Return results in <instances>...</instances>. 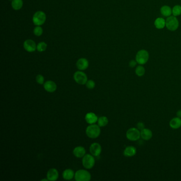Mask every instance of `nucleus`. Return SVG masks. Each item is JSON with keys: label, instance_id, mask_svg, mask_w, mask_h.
<instances>
[{"label": "nucleus", "instance_id": "nucleus-1", "mask_svg": "<svg viewBox=\"0 0 181 181\" xmlns=\"http://www.w3.org/2000/svg\"><path fill=\"white\" fill-rule=\"evenodd\" d=\"M100 128L98 125L90 124L87 127L86 133L87 136L92 139H95L99 136L100 134Z\"/></svg>", "mask_w": 181, "mask_h": 181}, {"label": "nucleus", "instance_id": "nucleus-2", "mask_svg": "<svg viewBox=\"0 0 181 181\" xmlns=\"http://www.w3.org/2000/svg\"><path fill=\"white\" fill-rule=\"evenodd\" d=\"M75 178L77 181H89L92 176L89 171L84 169H80L75 173Z\"/></svg>", "mask_w": 181, "mask_h": 181}, {"label": "nucleus", "instance_id": "nucleus-3", "mask_svg": "<svg viewBox=\"0 0 181 181\" xmlns=\"http://www.w3.org/2000/svg\"><path fill=\"white\" fill-rule=\"evenodd\" d=\"M126 136L127 139L130 141H137L141 137L140 131L136 128H131L127 131Z\"/></svg>", "mask_w": 181, "mask_h": 181}, {"label": "nucleus", "instance_id": "nucleus-4", "mask_svg": "<svg viewBox=\"0 0 181 181\" xmlns=\"http://www.w3.org/2000/svg\"><path fill=\"white\" fill-rule=\"evenodd\" d=\"M149 53L144 50H142L139 51L137 53L136 57V60L137 63L140 65H143L146 64L149 60Z\"/></svg>", "mask_w": 181, "mask_h": 181}, {"label": "nucleus", "instance_id": "nucleus-5", "mask_svg": "<svg viewBox=\"0 0 181 181\" xmlns=\"http://www.w3.org/2000/svg\"><path fill=\"white\" fill-rule=\"evenodd\" d=\"M46 19V15L45 13L41 11L35 13L32 18L33 23L36 26H40L45 23Z\"/></svg>", "mask_w": 181, "mask_h": 181}, {"label": "nucleus", "instance_id": "nucleus-6", "mask_svg": "<svg viewBox=\"0 0 181 181\" xmlns=\"http://www.w3.org/2000/svg\"><path fill=\"white\" fill-rule=\"evenodd\" d=\"M179 23L175 16H169L166 20V26L169 30L175 31L179 27Z\"/></svg>", "mask_w": 181, "mask_h": 181}, {"label": "nucleus", "instance_id": "nucleus-7", "mask_svg": "<svg viewBox=\"0 0 181 181\" xmlns=\"http://www.w3.org/2000/svg\"><path fill=\"white\" fill-rule=\"evenodd\" d=\"M82 162V165L84 168L89 169H92L94 166L95 160L94 156L89 154H86L83 157Z\"/></svg>", "mask_w": 181, "mask_h": 181}, {"label": "nucleus", "instance_id": "nucleus-8", "mask_svg": "<svg viewBox=\"0 0 181 181\" xmlns=\"http://www.w3.org/2000/svg\"><path fill=\"white\" fill-rule=\"evenodd\" d=\"M73 78L77 84L81 85L86 84L88 81V78L86 74L80 71L75 72L73 75Z\"/></svg>", "mask_w": 181, "mask_h": 181}, {"label": "nucleus", "instance_id": "nucleus-9", "mask_svg": "<svg viewBox=\"0 0 181 181\" xmlns=\"http://www.w3.org/2000/svg\"><path fill=\"white\" fill-rule=\"evenodd\" d=\"M89 150L92 156L95 157L99 156L102 152V147L98 143L95 142L90 146Z\"/></svg>", "mask_w": 181, "mask_h": 181}, {"label": "nucleus", "instance_id": "nucleus-10", "mask_svg": "<svg viewBox=\"0 0 181 181\" xmlns=\"http://www.w3.org/2000/svg\"><path fill=\"white\" fill-rule=\"evenodd\" d=\"M23 47L28 52H33L37 49L36 43L32 40H26L23 44Z\"/></svg>", "mask_w": 181, "mask_h": 181}, {"label": "nucleus", "instance_id": "nucleus-11", "mask_svg": "<svg viewBox=\"0 0 181 181\" xmlns=\"http://www.w3.org/2000/svg\"><path fill=\"white\" fill-rule=\"evenodd\" d=\"M44 88L46 92H54L57 89V85L55 82L48 80L44 84Z\"/></svg>", "mask_w": 181, "mask_h": 181}, {"label": "nucleus", "instance_id": "nucleus-12", "mask_svg": "<svg viewBox=\"0 0 181 181\" xmlns=\"http://www.w3.org/2000/svg\"><path fill=\"white\" fill-rule=\"evenodd\" d=\"M77 67L78 69L81 71L87 69L89 67V62L85 58H81L76 63Z\"/></svg>", "mask_w": 181, "mask_h": 181}, {"label": "nucleus", "instance_id": "nucleus-13", "mask_svg": "<svg viewBox=\"0 0 181 181\" xmlns=\"http://www.w3.org/2000/svg\"><path fill=\"white\" fill-rule=\"evenodd\" d=\"M47 178L48 181H56L59 178V172L55 169H51L47 171Z\"/></svg>", "mask_w": 181, "mask_h": 181}, {"label": "nucleus", "instance_id": "nucleus-14", "mask_svg": "<svg viewBox=\"0 0 181 181\" xmlns=\"http://www.w3.org/2000/svg\"><path fill=\"white\" fill-rule=\"evenodd\" d=\"M98 117L94 113L89 112L85 116V119L88 124H93L97 122L98 121Z\"/></svg>", "mask_w": 181, "mask_h": 181}, {"label": "nucleus", "instance_id": "nucleus-15", "mask_svg": "<svg viewBox=\"0 0 181 181\" xmlns=\"http://www.w3.org/2000/svg\"><path fill=\"white\" fill-rule=\"evenodd\" d=\"M140 136L143 140L148 141L151 139L152 136V132L150 129L144 128L140 131Z\"/></svg>", "mask_w": 181, "mask_h": 181}, {"label": "nucleus", "instance_id": "nucleus-16", "mask_svg": "<svg viewBox=\"0 0 181 181\" xmlns=\"http://www.w3.org/2000/svg\"><path fill=\"white\" fill-rule=\"evenodd\" d=\"M123 154L125 156L128 157L134 156L136 154V149L134 146H129L125 148Z\"/></svg>", "mask_w": 181, "mask_h": 181}, {"label": "nucleus", "instance_id": "nucleus-17", "mask_svg": "<svg viewBox=\"0 0 181 181\" xmlns=\"http://www.w3.org/2000/svg\"><path fill=\"white\" fill-rule=\"evenodd\" d=\"M86 149H84V147L82 146H78L75 147L73 153L74 154L75 157L77 158H82L86 155Z\"/></svg>", "mask_w": 181, "mask_h": 181}, {"label": "nucleus", "instance_id": "nucleus-18", "mask_svg": "<svg viewBox=\"0 0 181 181\" xmlns=\"http://www.w3.org/2000/svg\"><path fill=\"white\" fill-rule=\"evenodd\" d=\"M169 126L172 129H179L181 127V118L178 117H174L169 122Z\"/></svg>", "mask_w": 181, "mask_h": 181}, {"label": "nucleus", "instance_id": "nucleus-19", "mask_svg": "<svg viewBox=\"0 0 181 181\" xmlns=\"http://www.w3.org/2000/svg\"><path fill=\"white\" fill-rule=\"evenodd\" d=\"M75 173L71 169H66L63 172V178L65 180H71L75 177Z\"/></svg>", "mask_w": 181, "mask_h": 181}, {"label": "nucleus", "instance_id": "nucleus-20", "mask_svg": "<svg viewBox=\"0 0 181 181\" xmlns=\"http://www.w3.org/2000/svg\"><path fill=\"white\" fill-rule=\"evenodd\" d=\"M160 12L162 15H164L165 17H169V16H171L172 13V10L169 6L165 5L162 7L160 9Z\"/></svg>", "mask_w": 181, "mask_h": 181}, {"label": "nucleus", "instance_id": "nucleus-21", "mask_svg": "<svg viewBox=\"0 0 181 181\" xmlns=\"http://www.w3.org/2000/svg\"><path fill=\"white\" fill-rule=\"evenodd\" d=\"M155 26L157 29H163L166 26V21L163 18H158L155 21Z\"/></svg>", "mask_w": 181, "mask_h": 181}, {"label": "nucleus", "instance_id": "nucleus-22", "mask_svg": "<svg viewBox=\"0 0 181 181\" xmlns=\"http://www.w3.org/2000/svg\"><path fill=\"white\" fill-rule=\"evenodd\" d=\"M11 5L14 10H20L23 7V0H12V3H11Z\"/></svg>", "mask_w": 181, "mask_h": 181}, {"label": "nucleus", "instance_id": "nucleus-23", "mask_svg": "<svg viewBox=\"0 0 181 181\" xmlns=\"http://www.w3.org/2000/svg\"><path fill=\"white\" fill-rule=\"evenodd\" d=\"M98 125L100 127H104L106 126L108 123V119L106 117L103 116V117H99L97 121Z\"/></svg>", "mask_w": 181, "mask_h": 181}, {"label": "nucleus", "instance_id": "nucleus-24", "mask_svg": "<svg viewBox=\"0 0 181 181\" xmlns=\"http://www.w3.org/2000/svg\"><path fill=\"white\" fill-rule=\"evenodd\" d=\"M135 72L138 77H142L145 74L146 70L144 67H142V65H139L136 67Z\"/></svg>", "mask_w": 181, "mask_h": 181}, {"label": "nucleus", "instance_id": "nucleus-25", "mask_svg": "<svg viewBox=\"0 0 181 181\" xmlns=\"http://www.w3.org/2000/svg\"><path fill=\"white\" fill-rule=\"evenodd\" d=\"M172 13L174 16H179L181 15V6L176 5L172 9Z\"/></svg>", "mask_w": 181, "mask_h": 181}, {"label": "nucleus", "instance_id": "nucleus-26", "mask_svg": "<svg viewBox=\"0 0 181 181\" xmlns=\"http://www.w3.org/2000/svg\"><path fill=\"white\" fill-rule=\"evenodd\" d=\"M47 46V44L45 42H40L37 46V50L40 52H42L46 50Z\"/></svg>", "mask_w": 181, "mask_h": 181}, {"label": "nucleus", "instance_id": "nucleus-27", "mask_svg": "<svg viewBox=\"0 0 181 181\" xmlns=\"http://www.w3.org/2000/svg\"><path fill=\"white\" fill-rule=\"evenodd\" d=\"M43 32V30L42 28L38 26H37L34 29V33L37 36H41L42 35Z\"/></svg>", "mask_w": 181, "mask_h": 181}, {"label": "nucleus", "instance_id": "nucleus-28", "mask_svg": "<svg viewBox=\"0 0 181 181\" xmlns=\"http://www.w3.org/2000/svg\"><path fill=\"white\" fill-rule=\"evenodd\" d=\"M86 87H87L88 89H93L95 87V82L94 81L92 80H88L87 81V83H86Z\"/></svg>", "mask_w": 181, "mask_h": 181}, {"label": "nucleus", "instance_id": "nucleus-29", "mask_svg": "<svg viewBox=\"0 0 181 181\" xmlns=\"http://www.w3.org/2000/svg\"><path fill=\"white\" fill-rule=\"evenodd\" d=\"M36 80L38 84H44V78L42 75H37L36 78Z\"/></svg>", "mask_w": 181, "mask_h": 181}, {"label": "nucleus", "instance_id": "nucleus-30", "mask_svg": "<svg viewBox=\"0 0 181 181\" xmlns=\"http://www.w3.org/2000/svg\"><path fill=\"white\" fill-rule=\"evenodd\" d=\"M136 128L139 129L140 131H141L142 130H143L145 128V125L143 122H139L136 124Z\"/></svg>", "mask_w": 181, "mask_h": 181}, {"label": "nucleus", "instance_id": "nucleus-31", "mask_svg": "<svg viewBox=\"0 0 181 181\" xmlns=\"http://www.w3.org/2000/svg\"><path fill=\"white\" fill-rule=\"evenodd\" d=\"M137 63H138L136 62V60H131L130 62H129V66H130V67L133 68L136 66Z\"/></svg>", "mask_w": 181, "mask_h": 181}, {"label": "nucleus", "instance_id": "nucleus-32", "mask_svg": "<svg viewBox=\"0 0 181 181\" xmlns=\"http://www.w3.org/2000/svg\"><path fill=\"white\" fill-rule=\"evenodd\" d=\"M176 115H177V117H180V118H181V109H180L179 110L177 113H176Z\"/></svg>", "mask_w": 181, "mask_h": 181}, {"label": "nucleus", "instance_id": "nucleus-33", "mask_svg": "<svg viewBox=\"0 0 181 181\" xmlns=\"http://www.w3.org/2000/svg\"><path fill=\"white\" fill-rule=\"evenodd\" d=\"M9 1H12V0H9Z\"/></svg>", "mask_w": 181, "mask_h": 181}]
</instances>
